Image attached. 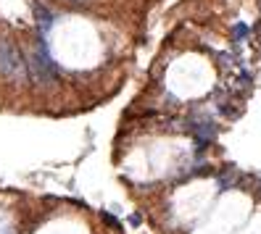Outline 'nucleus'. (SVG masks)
I'll return each mask as SVG.
<instances>
[{"label":"nucleus","instance_id":"obj_1","mask_svg":"<svg viewBox=\"0 0 261 234\" xmlns=\"http://www.w3.org/2000/svg\"><path fill=\"white\" fill-rule=\"evenodd\" d=\"M27 64H29V82L40 90H53L61 82V69L53 61L50 50H48V42H45V35H37L35 48L27 53Z\"/></svg>","mask_w":261,"mask_h":234},{"label":"nucleus","instance_id":"obj_2","mask_svg":"<svg viewBox=\"0 0 261 234\" xmlns=\"http://www.w3.org/2000/svg\"><path fill=\"white\" fill-rule=\"evenodd\" d=\"M0 76L13 84L29 82V64L27 53L11 37H0Z\"/></svg>","mask_w":261,"mask_h":234},{"label":"nucleus","instance_id":"obj_3","mask_svg":"<svg viewBox=\"0 0 261 234\" xmlns=\"http://www.w3.org/2000/svg\"><path fill=\"white\" fill-rule=\"evenodd\" d=\"M248 179L251 177L240 174L235 166H227V168H222L219 174H217V190L219 192H227V190H232V187H245V184H248Z\"/></svg>","mask_w":261,"mask_h":234},{"label":"nucleus","instance_id":"obj_4","mask_svg":"<svg viewBox=\"0 0 261 234\" xmlns=\"http://www.w3.org/2000/svg\"><path fill=\"white\" fill-rule=\"evenodd\" d=\"M32 13H35V24H37V32H48V29L56 24V13L48 8V6H42L37 3V0H32Z\"/></svg>","mask_w":261,"mask_h":234},{"label":"nucleus","instance_id":"obj_5","mask_svg":"<svg viewBox=\"0 0 261 234\" xmlns=\"http://www.w3.org/2000/svg\"><path fill=\"white\" fill-rule=\"evenodd\" d=\"M229 37H232L235 45H238V42H245V40L251 37V26L245 24V21H238V24L232 26V35H229Z\"/></svg>","mask_w":261,"mask_h":234},{"label":"nucleus","instance_id":"obj_6","mask_svg":"<svg viewBox=\"0 0 261 234\" xmlns=\"http://www.w3.org/2000/svg\"><path fill=\"white\" fill-rule=\"evenodd\" d=\"M211 142L214 139L211 137H201V134H193V150H195V158L198 155H203L208 148H211Z\"/></svg>","mask_w":261,"mask_h":234},{"label":"nucleus","instance_id":"obj_7","mask_svg":"<svg viewBox=\"0 0 261 234\" xmlns=\"http://www.w3.org/2000/svg\"><path fill=\"white\" fill-rule=\"evenodd\" d=\"M217 61H219L222 69H235V66H238V55H235V53H227V50H222V53L217 55Z\"/></svg>","mask_w":261,"mask_h":234},{"label":"nucleus","instance_id":"obj_8","mask_svg":"<svg viewBox=\"0 0 261 234\" xmlns=\"http://www.w3.org/2000/svg\"><path fill=\"white\" fill-rule=\"evenodd\" d=\"M100 218H103V221H106V224H109V226H114V229H119V221H116V218H114L111 213H106V211H103V213H100Z\"/></svg>","mask_w":261,"mask_h":234},{"label":"nucleus","instance_id":"obj_9","mask_svg":"<svg viewBox=\"0 0 261 234\" xmlns=\"http://www.w3.org/2000/svg\"><path fill=\"white\" fill-rule=\"evenodd\" d=\"M129 224H132V226H140V224H143V216H140V213H132V216H129Z\"/></svg>","mask_w":261,"mask_h":234},{"label":"nucleus","instance_id":"obj_10","mask_svg":"<svg viewBox=\"0 0 261 234\" xmlns=\"http://www.w3.org/2000/svg\"><path fill=\"white\" fill-rule=\"evenodd\" d=\"M256 197H258V202H261V182L256 184Z\"/></svg>","mask_w":261,"mask_h":234},{"label":"nucleus","instance_id":"obj_11","mask_svg":"<svg viewBox=\"0 0 261 234\" xmlns=\"http://www.w3.org/2000/svg\"><path fill=\"white\" fill-rule=\"evenodd\" d=\"M69 3H76V6H82V3H85V0H69Z\"/></svg>","mask_w":261,"mask_h":234}]
</instances>
